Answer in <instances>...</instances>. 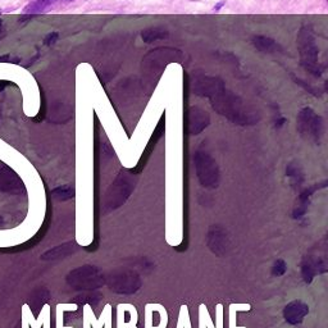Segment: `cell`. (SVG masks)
Masks as SVG:
<instances>
[{
  "instance_id": "1",
  "label": "cell",
  "mask_w": 328,
  "mask_h": 328,
  "mask_svg": "<svg viewBox=\"0 0 328 328\" xmlns=\"http://www.w3.org/2000/svg\"><path fill=\"white\" fill-rule=\"evenodd\" d=\"M194 94L208 98L213 109L235 125H255L259 114L245 104V101L224 88V82L218 77L197 76L192 82Z\"/></svg>"
},
{
  "instance_id": "2",
  "label": "cell",
  "mask_w": 328,
  "mask_h": 328,
  "mask_svg": "<svg viewBox=\"0 0 328 328\" xmlns=\"http://www.w3.org/2000/svg\"><path fill=\"white\" fill-rule=\"evenodd\" d=\"M298 48L300 53L301 66L313 76L320 77L322 68L319 63V48L317 45L312 28L303 26L298 33Z\"/></svg>"
},
{
  "instance_id": "3",
  "label": "cell",
  "mask_w": 328,
  "mask_h": 328,
  "mask_svg": "<svg viewBox=\"0 0 328 328\" xmlns=\"http://www.w3.org/2000/svg\"><path fill=\"white\" fill-rule=\"evenodd\" d=\"M298 132L304 140L312 141L317 145L320 144L324 135V120L312 108L306 107L298 114Z\"/></svg>"
},
{
  "instance_id": "4",
  "label": "cell",
  "mask_w": 328,
  "mask_h": 328,
  "mask_svg": "<svg viewBox=\"0 0 328 328\" xmlns=\"http://www.w3.org/2000/svg\"><path fill=\"white\" fill-rule=\"evenodd\" d=\"M194 163L200 185L205 189H217L221 181V172L213 156L207 151L197 150L194 154Z\"/></svg>"
},
{
  "instance_id": "5",
  "label": "cell",
  "mask_w": 328,
  "mask_h": 328,
  "mask_svg": "<svg viewBox=\"0 0 328 328\" xmlns=\"http://www.w3.org/2000/svg\"><path fill=\"white\" fill-rule=\"evenodd\" d=\"M67 282L77 290L94 291L105 283V277L103 272L94 265H84L69 272Z\"/></svg>"
},
{
  "instance_id": "6",
  "label": "cell",
  "mask_w": 328,
  "mask_h": 328,
  "mask_svg": "<svg viewBox=\"0 0 328 328\" xmlns=\"http://www.w3.org/2000/svg\"><path fill=\"white\" fill-rule=\"evenodd\" d=\"M134 187L135 182L131 176L126 172L120 173L107 192V196H105L104 200L105 212H110L119 208L120 205L129 199Z\"/></svg>"
},
{
  "instance_id": "7",
  "label": "cell",
  "mask_w": 328,
  "mask_h": 328,
  "mask_svg": "<svg viewBox=\"0 0 328 328\" xmlns=\"http://www.w3.org/2000/svg\"><path fill=\"white\" fill-rule=\"evenodd\" d=\"M112 291L117 294H134L141 286V279L136 272L117 271L113 272L105 279Z\"/></svg>"
},
{
  "instance_id": "8",
  "label": "cell",
  "mask_w": 328,
  "mask_h": 328,
  "mask_svg": "<svg viewBox=\"0 0 328 328\" xmlns=\"http://www.w3.org/2000/svg\"><path fill=\"white\" fill-rule=\"evenodd\" d=\"M327 272V262L325 257L317 255H306L301 263V276L306 283H310L317 274Z\"/></svg>"
},
{
  "instance_id": "9",
  "label": "cell",
  "mask_w": 328,
  "mask_h": 328,
  "mask_svg": "<svg viewBox=\"0 0 328 328\" xmlns=\"http://www.w3.org/2000/svg\"><path fill=\"white\" fill-rule=\"evenodd\" d=\"M211 123V115L208 112L199 107L190 108L187 113V131L190 135H199L204 131Z\"/></svg>"
},
{
  "instance_id": "10",
  "label": "cell",
  "mask_w": 328,
  "mask_h": 328,
  "mask_svg": "<svg viewBox=\"0 0 328 328\" xmlns=\"http://www.w3.org/2000/svg\"><path fill=\"white\" fill-rule=\"evenodd\" d=\"M208 246L212 253L218 257H222L227 253L230 240H228L227 232L219 226H213L208 232Z\"/></svg>"
},
{
  "instance_id": "11",
  "label": "cell",
  "mask_w": 328,
  "mask_h": 328,
  "mask_svg": "<svg viewBox=\"0 0 328 328\" xmlns=\"http://www.w3.org/2000/svg\"><path fill=\"white\" fill-rule=\"evenodd\" d=\"M308 313H309V306L301 300H294L284 306L283 318L290 324H300Z\"/></svg>"
},
{
  "instance_id": "12",
  "label": "cell",
  "mask_w": 328,
  "mask_h": 328,
  "mask_svg": "<svg viewBox=\"0 0 328 328\" xmlns=\"http://www.w3.org/2000/svg\"><path fill=\"white\" fill-rule=\"evenodd\" d=\"M325 185H327V182L324 181L323 183H315L314 186L308 187V189H305L304 191H301V194L299 195V205L295 208V211H294V218L300 219L305 216L306 212H308V208H309L312 195L314 194L317 190L325 187Z\"/></svg>"
},
{
  "instance_id": "13",
  "label": "cell",
  "mask_w": 328,
  "mask_h": 328,
  "mask_svg": "<svg viewBox=\"0 0 328 328\" xmlns=\"http://www.w3.org/2000/svg\"><path fill=\"white\" fill-rule=\"evenodd\" d=\"M253 45L255 49L262 53H268V54H276V53H283L281 45L276 40L267 36H255L253 37Z\"/></svg>"
},
{
  "instance_id": "14",
  "label": "cell",
  "mask_w": 328,
  "mask_h": 328,
  "mask_svg": "<svg viewBox=\"0 0 328 328\" xmlns=\"http://www.w3.org/2000/svg\"><path fill=\"white\" fill-rule=\"evenodd\" d=\"M77 249V245L74 242H67L63 243V245H59L54 249L48 250L47 253L43 254L41 259L44 260H55V259H62V258H66L68 255L73 254Z\"/></svg>"
},
{
  "instance_id": "15",
  "label": "cell",
  "mask_w": 328,
  "mask_h": 328,
  "mask_svg": "<svg viewBox=\"0 0 328 328\" xmlns=\"http://www.w3.org/2000/svg\"><path fill=\"white\" fill-rule=\"evenodd\" d=\"M54 3H57V0H32L31 3H28L27 6L25 7L23 13L32 14V16L44 13V12L47 11L48 8H50Z\"/></svg>"
},
{
  "instance_id": "16",
  "label": "cell",
  "mask_w": 328,
  "mask_h": 328,
  "mask_svg": "<svg viewBox=\"0 0 328 328\" xmlns=\"http://www.w3.org/2000/svg\"><path fill=\"white\" fill-rule=\"evenodd\" d=\"M168 37V31L166 28L161 27H149L142 30L141 32V38L148 44H151L154 41L158 40H164V38Z\"/></svg>"
},
{
  "instance_id": "17",
  "label": "cell",
  "mask_w": 328,
  "mask_h": 328,
  "mask_svg": "<svg viewBox=\"0 0 328 328\" xmlns=\"http://www.w3.org/2000/svg\"><path fill=\"white\" fill-rule=\"evenodd\" d=\"M286 176L291 180L294 187H300L304 182V173L298 163H290L286 168Z\"/></svg>"
},
{
  "instance_id": "18",
  "label": "cell",
  "mask_w": 328,
  "mask_h": 328,
  "mask_svg": "<svg viewBox=\"0 0 328 328\" xmlns=\"http://www.w3.org/2000/svg\"><path fill=\"white\" fill-rule=\"evenodd\" d=\"M53 196L55 197V199L58 200H62V201H64V200H69V199H73L74 196V189L71 186H59L57 187V189H54L52 191Z\"/></svg>"
},
{
  "instance_id": "19",
  "label": "cell",
  "mask_w": 328,
  "mask_h": 328,
  "mask_svg": "<svg viewBox=\"0 0 328 328\" xmlns=\"http://www.w3.org/2000/svg\"><path fill=\"white\" fill-rule=\"evenodd\" d=\"M16 180L17 176L13 172H11V175H7L6 168H2V172H0V185H4L2 189L7 190V191L9 189H16V185H14V181Z\"/></svg>"
},
{
  "instance_id": "20",
  "label": "cell",
  "mask_w": 328,
  "mask_h": 328,
  "mask_svg": "<svg viewBox=\"0 0 328 328\" xmlns=\"http://www.w3.org/2000/svg\"><path fill=\"white\" fill-rule=\"evenodd\" d=\"M100 294L95 293V291H86L85 294H82V295L77 296V301L78 304H90V305H96L100 300Z\"/></svg>"
},
{
  "instance_id": "21",
  "label": "cell",
  "mask_w": 328,
  "mask_h": 328,
  "mask_svg": "<svg viewBox=\"0 0 328 328\" xmlns=\"http://www.w3.org/2000/svg\"><path fill=\"white\" fill-rule=\"evenodd\" d=\"M287 271V264L283 259H277L273 264V268H272V274L274 277H281L286 273Z\"/></svg>"
},
{
  "instance_id": "22",
  "label": "cell",
  "mask_w": 328,
  "mask_h": 328,
  "mask_svg": "<svg viewBox=\"0 0 328 328\" xmlns=\"http://www.w3.org/2000/svg\"><path fill=\"white\" fill-rule=\"evenodd\" d=\"M58 37H59V33H58L57 31H52V32H49L44 37V44L47 45V47H52V45H54L55 43H57Z\"/></svg>"
},
{
  "instance_id": "23",
  "label": "cell",
  "mask_w": 328,
  "mask_h": 328,
  "mask_svg": "<svg viewBox=\"0 0 328 328\" xmlns=\"http://www.w3.org/2000/svg\"><path fill=\"white\" fill-rule=\"evenodd\" d=\"M224 4H226V0H222V2H219V3H217V4H216V6H214V9H213V11H214V12H216V13H217V12H219V11H221V9H222V7H223V6H224Z\"/></svg>"
},
{
  "instance_id": "24",
  "label": "cell",
  "mask_w": 328,
  "mask_h": 328,
  "mask_svg": "<svg viewBox=\"0 0 328 328\" xmlns=\"http://www.w3.org/2000/svg\"><path fill=\"white\" fill-rule=\"evenodd\" d=\"M284 122H286V119H284L283 117H281V118H278V119L276 120V125H274V127H276V129H279V127H282L284 125Z\"/></svg>"
},
{
  "instance_id": "25",
  "label": "cell",
  "mask_w": 328,
  "mask_h": 328,
  "mask_svg": "<svg viewBox=\"0 0 328 328\" xmlns=\"http://www.w3.org/2000/svg\"><path fill=\"white\" fill-rule=\"evenodd\" d=\"M0 31H2V21H0Z\"/></svg>"
}]
</instances>
